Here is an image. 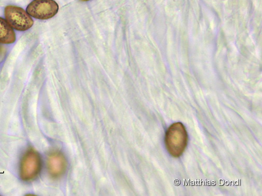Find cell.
<instances>
[{"mask_svg":"<svg viewBox=\"0 0 262 196\" xmlns=\"http://www.w3.org/2000/svg\"><path fill=\"white\" fill-rule=\"evenodd\" d=\"M188 141L187 131L181 122L174 123L167 130L165 142L169 154L173 157L182 156Z\"/></svg>","mask_w":262,"mask_h":196,"instance_id":"6da1fadb","label":"cell"},{"mask_svg":"<svg viewBox=\"0 0 262 196\" xmlns=\"http://www.w3.org/2000/svg\"><path fill=\"white\" fill-rule=\"evenodd\" d=\"M41 168L40 156L34 149H29L20 161L19 174L21 180L26 182L35 180L39 175Z\"/></svg>","mask_w":262,"mask_h":196,"instance_id":"7a4b0ae2","label":"cell"},{"mask_svg":"<svg viewBox=\"0 0 262 196\" xmlns=\"http://www.w3.org/2000/svg\"><path fill=\"white\" fill-rule=\"evenodd\" d=\"M6 20L11 27L18 31H26L34 24L31 16L24 9L13 6H7L5 10Z\"/></svg>","mask_w":262,"mask_h":196,"instance_id":"3957f363","label":"cell"},{"mask_svg":"<svg viewBox=\"0 0 262 196\" xmlns=\"http://www.w3.org/2000/svg\"><path fill=\"white\" fill-rule=\"evenodd\" d=\"M59 6L54 0H34L27 7V11L38 19L47 20L58 13Z\"/></svg>","mask_w":262,"mask_h":196,"instance_id":"277c9868","label":"cell"},{"mask_svg":"<svg viewBox=\"0 0 262 196\" xmlns=\"http://www.w3.org/2000/svg\"><path fill=\"white\" fill-rule=\"evenodd\" d=\"M67 168V161L59 152H53L48 157V168L51 177L57 178L63 175Z\"/></svg>","mask_w":262,"mask_h":196,"instance_id":"5b68a950","label":"cell"},{"mask_svg":"<svg viewBox=\"0 0 262 196\" xmlns=\"http://www.w3.org/2000/svg\"><path fill=\"white\" fill-rule=\"evenodd\" d=\"M15 40L16 36L13 29L6 19L0 17V43L11 44Z\"/></svg>","mask_w":262,"mask_h":196,"instance_id":"8992f818","label":"cell"},{"mask_svg":"<svg viewBox=\"0 0 262 196\" xmlns=\"http://www.w3.org/2000/svg\"><path fill=\"white\" fill-rule=\"evenodd\" d=\"M6 53L5 48L2 45H0V61L2 60L4 58Z\"/></svg>","mask_w":262,"mask_h":196,"instance_id":"52a82bcc","label":"cell"},{"mask_svg":"<svg viewBox=\"0 0 262 196\" xmlns=\"http://www.w3.org/2000/svg\"><path fill=\"white\" fill-rule=\"evenodd\" d=\"M80 1L81 2H88L91 1V0H80Z\"/></svg>","mask_w":262,"mask_h":196,"instance_id":"ba28073f","label":"cell"}]
</instances>
